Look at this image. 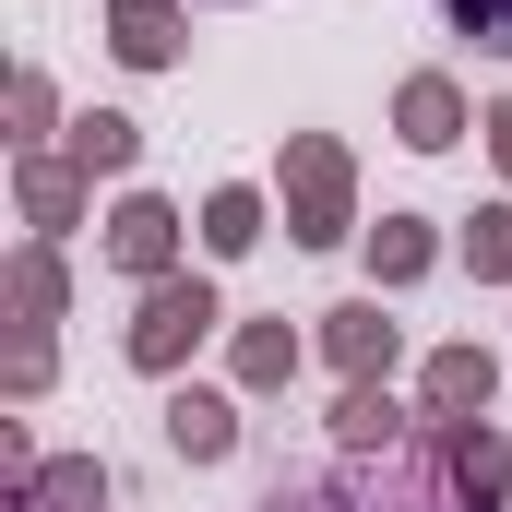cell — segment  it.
<instances>
[{
    "label": "cell",
    "mask_w": 512,
    "mask_h": 512,
    "mask_svg": "<svg viewBox=\"0 0 512 512\" xmlns=\"http://www.w3.org/2000/svg\"><path fill=\"white\" fill-rule=\"evenodd\" d=\"M441 12H453V36H477V48L512 60V0H441Z\"/></svg>",
    "instance_id": "obj_1"
}]
</instances>
